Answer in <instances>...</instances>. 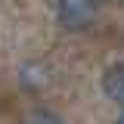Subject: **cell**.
<instances>
[{
	"label": "cell",
	"instance_id": "cell-1",
	"mask_svg": "<svg viewBox=\"0 0 124 124\" xmlns=\"http://www.w3.org/2000/svg\"><path fill=\"white\" fill-rule=\"evenodd\" d=\"M96 19V0H59V25L68 31H84Z\"/></svg>",
	"mask_w": 124,
	"mask_h": 124
},
{
	"label": "cell",
	"instance_id": "cell-2",
	"mask_svg": "<svg viewBox=\"0 0 124 124\" xmlns=\"http://www.w3.org/2000/svg\"><path fill=\"white\" fill-rule=\"evenodd\" d=\"M102 87H106V93L124 108V65H112V68H108L106 78H102Z\"/></svg>",
	"mask_w": 124,
	"mask_h": 124
},
{
	"label": "cell",
	"instance_id": "cell-4",
	"mask_svg": "<svg viewBox=\"0 0 124 124\" xmlns=\"http://www.w3.org/2000/svg\"><path fill=\"white\" fill-rule=\"evenodd\" d=\"M118 124H124V108H121V118H118Z\"/></svg>",
	"mask_w": 124,
	"mask_h": 124
},
{
	"label": "cell",
	"instance_id": "cell-3",
	"mask_svg": "<svg viewBox=\"0 0 124 124\" xmlns=\"http://www.w3.org/2000/svg\"><path fill=\"white\" fill-rule=\"evenodd\" d=\"M28 124H62L56 115H50V112H44V108H34V112H28V118H25Z\"/></svg>",
	"mask_w": 124,
	"mask_h": 124
}]
</instances>
